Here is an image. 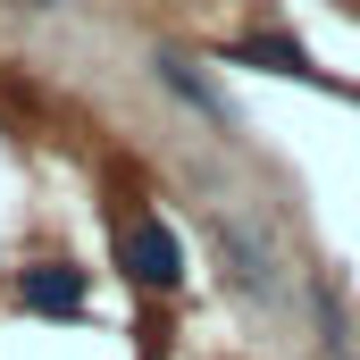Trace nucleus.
I'll list each match as a JSON object with an SVG mask.
<instances>
[{"instance_id":"obj_5","label":"nucleus","mask_w":360,"mask_h":360,"mask_svg":"<svg viewBox=\"0 0 360 360\" xmlns=\"http://www.w3.org/2000/svg\"><path fill=\"white\" fill-rule=\"evenodd\" d=\"M235 59H252V68H276V76H302V84H310V76H319V68H310V59H302V51H293V42H243V51H235Z\"/></svg>"},{"instance_id":"obj_2","label":"nucleus","mask_w":360,"mask_h":360,"mask_svg":"<svg viewBox=\"0 0 360 360\" xmlns=\"http://www.w3.org/2000/svg\"><path fill=\"white\" fill-rule=\"evenodd\" d=\"M117 252H126V276L134 285H176L184 276V243L160 218H117Z\"/></svg>"},{"instance_id":"obj_3","label":"nucleus","mask_w":360,"mask_h":360,"mask_svg":"<svg viewBox=\"0 0 360 360\" xmlns=\"http://www.w3.org/2000/svg\"><path fill=\"white\" fill-rule=\"evenodd\" d=\"M210 235H218V252H226L235 285H243V293H260V302H269L276 319H293V293H285V276H276V260H269V252H260V243H252V235H243L235 218H218Z\"/></svg>"},{"instance_id":"obj_1","label":"nucleus","mask_w":360,"mask_h":360,"mask_svg":"<svg viewBox=\"0 0 360 360\" xmlns=\"http://www.w3.org/2000/svg\"><path fill=\"white\" fill-rule=\"evenodd\" d=\"M17 302H25L34 319H84L92 276L76 269V260H34V269L17 276Z\"/></svg>"},{"instance_id":"obj_4","label":"nucleus","mask_w":360,"mask_h":360,"mask_svg":"<svg viewBox=\"0 0 360 360\" xmlns=\"http://www.w3.org/2000/svg\"><path fill=\"white\" fill-rule=\"evenodd\" d=\"M160 76H168V92H176V101H193V109H201V117H226V101H218V92L201 84V76H193V68H184V59H168V51H160Z\"/></svg>"}]
</instances>
